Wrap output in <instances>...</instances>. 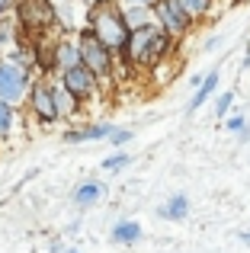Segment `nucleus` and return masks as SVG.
Returning <instances> with one entry per match:
<instances>
[{
    "mask_svg": "<svg viewBox=\"0 0 250 253\" xmlns=\"http://www.w3.org/2000/svg\"><path fill=\"white\" fill-rule=\"evenodd\" d=\"M90 26H93V36L96 42L103 45L106 51H119L125 48V42H128V19H125V13H119L109 0H96L93 10H90Z\"/></svg>",
    "mask_w": 250,
    "mask_h": 253,
    "instance_id": "obj_1",
    "label": "nucleus"
},
{
    "mask_svg": "<svg viewBox=\"0 0 250 253\" xmlns=\"http://www.w3.org/2000/svg\"><path fill=\"white\" fill-rule=\"evenodd\" d=\"M170 48V36L164 29H154V26L141 23L138 29L128 32V42H125V51H128V58L138 64V68H151V64H157L164 55H167Z\"/></svg>",
    "mask_w": 250,
    "mask_h": 253,
    "instance_id": "obj_2",
    "label": "nucleus"
},
{
    "mask_svg": "<svg viewBox=\"0 0 250 253\" xmlns=\"http://www.w3.org/2000/svg\"><path fill=\"white\" fill-rule=\"evenodd\" d=\"M77 55H81V68H87L93 77H106L113 71V51H106L100 42H96L93 32H83L81 45H77Z\"/></svg>",
    "mask_w": 250,
    "mask_h": 253,
    "instance_id": "obj_3",
    "label": "nucleus"
},
{
    "mask_svg": "<svg viewBox=\"0 0 250 253\" xmlns=\"http://www.w3.org/2000/svg\"><path fill=\"white\" fill-rule=\"evenodd\" d=\"M154 13H157V23H161V29L167 32V36H180V32H186L189 19L183 16V10L173 3V0H157Z\"/></svg>",
    "mask_w": 250,
    "mask_h": 253,
    "instance_id": "obj_4",
    "label": "nucleus"
},
{
    "mask_svg": "<svg viewBox=\"0 0 250 253\" xmlns=\"http://www.w3.org/2000/svg\"><path fill=\"white\" fill-rule=\"evenodd\" d=\"M26 90V74L16 68V64H3L0 68V103H16Z\"/></svg>",
    "mask_w": 250,
    "mask_h": 253,
    "instance_id": "obj_5",
    "label": "nucleus"
},
{
    "mask_svg": "<svg viewBox=\"0 0 250 253\" xmlns=\"http://www.w3.org/2000/svg\"><path fill=\"white\" fill-rule=\"evenodd\" d=\"M19 16H23L26 26H32V29H42V26H51L55 23V10L48 6V0H23V6H19Z\"/></svg>",
    "mask_w": 250,
    "mask_h": 253,
    "instance_id": "obj_6",
    "label": "nucleus"
},
{
    "mask_svg": "<svg viewBox=\"0 0 250 253\" xmlns=\"http://www.w3.org/2000/svg\"><path fill=\"white\" fill-rule=\"evenodd\" d=\"M64 90L71 93L74 99H81V96H90L93 93V74H90L87 68H71V71H64Z\"/></svg>",
    "mask_w": 250,
    "mask_h": 253,
    "instance_id": "obj_7",
    "label": "nucleus"
},
{
    "mask_svg": "<svg viewBox=\"0 0 250 253\" xmlns=\"http://www.w3.org/2000/svg\"><path fill=\"white\" fill-rule=\"evenodd\" d=\"M32 109H36V116L42 119V122H55V119H58L55 96H51V90L45 84H39L36 90H32Z\"/></svg>",
    "mask_w": 250,
    "mask_h": 253,
    "instance_id": "obj_8",
    "label": "nucleus"
},
{
    "mask_svg": "<svg viewBox=\"0 0 250 253\" xmlns=\"http://www.w3.org/2000/svg\"><path fill=\"white\" fill-rule=\"evenodd\" d=\"M186 211H189V199L186 196H173L167 205L161 209V215L167 218V221H183L186 218Z\"/></svg>",
    "mask_w": 250,
    "mask_h": 253,
    "instance_id": "obj_9",
    "label": "nucleus"
},
{
    "mask_svg": "<svg viewBox=\"0 0 250 253\" xmlns=\"http://www.w3.org/2000/svg\"><path fill=\"white\" fill-rule=\"evenodd\" d=\"M215 86H218V71H212V74H208L206 81L199 84V90H196L193 103H189V112H196V109H199V106H202V103H206V99L215 93Z\"/></svg>",
    "mask_w": 250,
    "mask_h": 253,
    "instance_id": "obj_10",
    "label": "nucleus"
},
{
    "mask_svg": "<svg viewBox=\"0 0 250 253\" xmlns=\"http://www.w3.org/2000/svg\"><path fill=\"white\" fill-rule=\"evenodd\" d=\"M138 237H141V224L138 221H122L113 228V241L116 244H135Z\"/></svg>",
    "mask_w": 250,
    "mask_h": 253,
    "instance_id": "obj_11",
    "label": "nucleus"
},
{
    "mask_svg": "<svg viewBox=\"0 0 250 253\" xmlns=\"http://www.w3.org/2000/svg\"><path fill=\"white\" fill-rule=\"evenodd\" d=\"M173 3L183 10V16H186V19H199V16H206V13H208V3H212V0H173Z\"/></svg>",
    "mask_w": 250,
    "mask_h": 253,
    "instance_id": "obj_12",
    "label": "nucleus"
},
{
    "mask_svg": "<svg viewBox=\"0 0 250 253\" xmlns=\"http://www.w3.org/2000/svg\"><path fill=\"white\" fill-rule=\"evenodd\" d=\"M109 125H90V128H83V131H68V135H64V141H90V138H103V135H109Z\"/></svg>",
    "mask_w": 250,
    "mask_h": 253,
    "instance_id": "obj_13",
    "label": "nucleus"
},
{
    "mask_svg": "<svg viewBox=\"0 0 250 253\" xmlns=\"http://www.w3.org/2000/svg\"><path fill=\"white\" fill-rule=\"evenodd\" d=\"M100 196H103V186H100V183H83V186H77L74 202H77V205H90V202H96Z\"/></svg>",
    "mask_w": 250,
    "mask_h": 253,
    "instance_id": "obj_14",
    "label": "nucleus"
},
{
    "mask_svg": "<svg viewBox=\"0 0 250 253\" xmlns=\"http://www.w3.org/2000/svg\"><path fill=\"white\" fill-rule=\"evenodd\" d=\"M51 96H55V109H58V116H71V112H74V106H77V99L71 96L68 90H64V86H58V90H51Z\"/></svg>",
    "mask_w": 250,
    "mask_h": 253,
    "instance_id": "obj_15",
    "label": "nucleus"
},
{
    "mask_svg": "<svg viewBox=\"0 0 250 253\" xmlns=\"http://www.w3.org/2000/svg\"><path fill=\"white\" fill-rule=\"evenodd\" d=\"M58 61L64 64V71L77 68V64H81V55H77V45H58Z\"/></svg>",
    "mask_w": 250,
    "mask_h": 253,
    "instance_id": "obj_16",
    "label": "nucleus"
},
{
    "mask_svg": "<svg viewBox=\"0 0 250 253\" xmlns=\"http://www.w3.org/2000/svg\"><path fill=\"white\" fill-rule=\"evenodd\" d=\"M128 161H131L128 154H113V157L103 161V167H106V170H122V167H128Z\"/></svg>",
    "mask_w": 250,
    "mask_h": 253,
    "instance_id": "obj_17",
    "label": "nucleus"
},
{
    "mask_svg": "<svg viewBox=\"0 0 250 253\" xmlns=\"http://www.w3.org/2000/svg\"><path fill=\"white\" fill-rule=\"evenodd\" d=\"M10 122H13V112L6 103H0V135H6L10 131Z\"/></svg>",
    "mask_w": 250,
    "mask_h": 253,
    "instance_id": "obj_18",
    "label": "nucleus"
},
{
    "mask_svg": "<svg viewBox=\"0 0 250 253\" xmlns=\"http://www.w3.org/2000/svg\"><path fill=\"white\" fill-rule=\"evenodd\" d=\"M225 125H228V128H231V131H241V135H244V138L250 135V128L244 125V116H231V119H228Z\"/></svg>",
    "mask_w": 250,
    "mask_h": 253,
    "instance_id": "obj_19",
    "label": "nucleus"
},
{
    "mask_svg": "<svg viewBox=\"0 0 250 253\" xmlns=\"http://www.w3.org/2000/svg\"><path fill=\"white\" fill-rule=\"evenodd\" d=\"M231 103H234V93H225V96L218 99V109H215V116H225V112L231 109Z\"/></svg>",
    "mask_w": 250,
    "mask_h": 253,
    "instance_id": "obj_20",
    "label": "nucleus"
},
{
    "mask_svg": "<svg viewBox=\"0 0 250 253\" xmlns=\"http://www.w3.org/2000/svg\"><path fill=\"white\" fill-rule=\"evenodd\" d=\"M109 138H113V144H125V141H128V138H131V131H125V128H119V131H109Z\"/></svg>",
    "mask_w": 250,
    "mask_h": 253,
    "instance_id": "obj_21",
    "label": "nucleus"
},
{
    "mask_svg": "<svg viewBox=\"0 0 250 253\" xmlns=\"http://www.w3.org/2000/svg\"><path fill=\"white\" fill-rule=\"evenodd\" d=\"M125 3H138V6H154L157 0H125Z\"/></svg>",
    "mask_w": 250,
    "mask_h": 253,
    "instance_id": "obj_22",
    "label": "nucleus"
},
{
    "mask_svg": "<svg viewBox=\"0 0 250 253\" xmlns=\"http://www.w3.org/2000/svg\"><path fill=\"white\" fill-rule=\"evenodd\" d=\"M10 3H13V0H0V13H3V10H6Z\"/></svg>",
    "mask_w": 250,
    "mask_h": 253,
    "instance_id": "obj_23",
    "label": "nucleus"
},
{
    "mask_svg": "<svg viewBox=\"0 0 250 253\" xmlns=\"http://www.w3.org/2000/svg\"><path fill=\"white\" fill-rule=\"evenodd\" d=\"M241 237H244V241H247V244H250V234H241Z\"/></svg>",
    "mask_w": 250,
    "mask_h": 253,
    "instance_id": "obj_24",
    "label": "nucleus"
}]
</instances>
